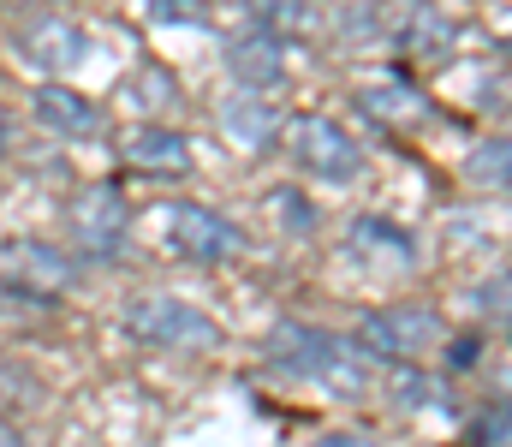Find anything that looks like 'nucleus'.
I'll use <instances>...</instances> for the list:
<instances>
[{
	"label": "nucleus",
	"mask_w": 512,
	"mask_h": 447,
	"mask_svg": "<svg viewBox=\"0 0 512 447\" xmlns=\"http://www.w3.org/2000/svg\"><path fill=\"white\" fill-rule=\"evenodd\" d=\"M268 358L280 370H292V376L328 382L334 394H358L364 388V352H358V340L328 334V328H310V322H274Z\"/></svg>",
	"instance_id": "nucleus-1"
},
{
	"label": "nucleus",
	"mask_w": 512,
	"mask_h": 447,
	"mask_svg": "<svg viewBox=\"0 0 512 447\" xmlns=\"http://www.w3.org/2000/svg\"><path fill=\"white\" fill-rule=\"evenodd\" d=\"M126 328H131V340H143V346H155V352H215V346H221V322L179 293L131 298Z\"/></svg>",
	"instance_id": "nucleus-2"
},
{
	"label": "nucleus",
	"mask_w": 512,
	"mask_h": 447,
	"mask_svg": "<svg viewBox=\"0 0 512 447\" xmlns=\"http://www.w3.org/2000/svg\"><path fill=\"white\" fill-rule=\"evenodd\" d=\"M66 233H72V245H78L84 263H108V257H120V245H126V233H131L126 191H120L114 179L84 185V191L66 203Z\"/></svg>",
	"instance_id": "nucleus-3"
},
{
	"label": "nucleus",
	"mask_w": 512,
	"mask_h": 447,
	"mask_svg": "<svg viewBox=\"0 0 512 447\" xmlns=\"http://www.w3.org/2000/svg\"><path fill=\"white\" fill-rule=\"evenodd\" d=\"M286 149H292V161H298L304 173H316V179H328V185L364 179V149H358V138H352L346 126L322 120V114H298L292 132H286Z\"/></svg>",
	"instance_id": "nucleus-4"
},
{
	"label": "nucleus",
	"mask_w": 512,
	"mask_h": 447,
	"mask_svg": "<svg viewBox=\"0 0 512 447\" xmlns=\"http://www.w3.org/2000/svg\"><path fill=\"white\" fill-rule=\"evenodd\" d=\"M161 221H167V245H173L185 263H197V269L233 263V257L245 251V233H239L221 209H203V203H167Z\"/></svg>",
	"instance_id": "nucleus-5"
},
{
	"label": "nucleus",
	"mask_w": 512,
	"mask_h": 447,
	"mask_svg": "<svg viewBox=\"0 0 512 447\" xmlns=\"http://www.w3.org/2000/svg\"><path fill=\"white\" fill-rule=\"evenodd\" d=\"M352 340H358L364 358L405 364V358H423V352L441 340V322H435V310H423V304H393V310H370Z\"/></svg>",
	"instance_id": "nucleus-6"
},
{
	"label": "nucleus",
	"mask_w": 512,
	"mask_h": 447,
	"mask_svg": "<svg viewBox=\"0 0 512 447\" xmlns=\"http://www.w3.org/2000/svg\"><path fill=\"white\" fill-rule=\"evenodd\" d=\"M0 275H6V293H24V298H60L72 287V257H60L54 245L42 239H6L0 251Z\"/></svg>",
	"instance_id": "nucleus-7"
},
{
	"label": "nucleus",
	"mask_w": 512,
	"mask_h": 447,
	"mask_svg": "<svg viewBox=\"0 0 512 447\" xmlns=\"http://www.w3.org/2000/svg\"><path fill=\"white\" fill-rule=\"evenodd\" d=\"M227 72L239 78V90H280L286 84V42L280 36H268V30H239V36H227Z\"/></svg>",
	"instance_id": "nucleus-8"
},
{
	"label": "nucleus",
	"mask_w": 512,
	"mask_h": 447,
	"mask_svg": "<svg viewBox=\"0 0 512 447\" xmlns=\"http://www.w3.org/2000/svg\"><path fill=\"white\" fill-rule=\"evenodd\" d=\"M120 155H126V167L149 173V179H191V144L173 126H155V120L131 126L120 138Z\"/></svg>",
	"instance_id": "nucleus-9"
},
{
	"label": "nucleus",
	"mask_w": 512,
	"mask_h": 447,
	"mask_svg": "<svg viewBox=\"0 0 512 447\" xmlns=\"http://www.w3.org/2000/svg\"><path fill=\"white\" fill-rule=\"evenodd\" d=\"M215 120H221L227 144L245 149V155H262V149H274V138H280V114H274V102L262 90H233Z\"/></svg>",
	"instance_id": "nucleus-10"
},
{
	"label": "nucleus",
	"mask_w": 512,
	"mask_h": 447,
	"mask_svg": "<svg viewBox=\"0 0 512 447\" xmlns=\"http://www.w3.org/2000/svg\"><path fill=\"white\" fill-rule=\"evenodd\" d=\"M30 108H36V120L54 132V138H102V108L90 102V96H78L72 84H36V96H30Z\"/></svg>",
	"instance_id": "nucleus-11"
},
{
	"label": "nucleus",
	"mask_w": 512,
	"mask_h": 447,
	"mask_svg": "<svg viewBox=\"0 0 512 447\" xmlns=\"http://www.w3.org/2000/svg\"><path fill=\"white\" fill-rule=\"evenodd\" d=\"M346 251L370 269H411L417 263V239L405 227H393L387 215H358L346 227Z\"/></svg>",
	"instance_id": "nucleus-12"
},
{
	"label": "nucleus",
	"mask_w": 512,
	"mask_h": 447,
	"mask_svg": "<svg viewBox=\"0 0 512 447\" xmlns=\"http://www.w3.org/2000/svg\"><path fill=\"white\" fill-rule=\"evenodd\" d=\"M18 48H24V60H36L42 72H72L84 54H90V42H84V30L72 24V18H36V24H24L18 30Z\"/></svg>",
	"instance_id": "nucleus-13"
},
{
	"label": "nucleus",
	"mask_w": 512,
	"mask_h": 447,
	"mask_svg": "<svg viewBox=\"0 0 512 447\" xmlns=\"http://www.w3.org/2000/svg\"><path fill=\"white\" fill-rule=\"evenodd\" d=\"M358 108L382 126H423L429 120V102L411 78H382V84H358Z\"/></svg>",
	"instance_id": "nucleus-14"
},
{
	"label": "nucleus",
	"mask_w": 512,
	"mask_h": 447,
	"mask_svg": "<svg viewBox=\"0 0 512 447\" xmlns=\"http://www.w3.org/2000/svg\"><path fill=\"white\" fill-rule=\"evenodd\" d=\"M393 400H399L405 412H453L447 382H441V376H429V370H417L411 358H405V364H399V376H393Z\"/></svg>",
	"instance_id": "nucleus-15"
},
{
	"label": "nucleus",
	"mask_w": 512,
	"mask_h": 447,
	"mask_svg": "<svg viewBox=\"0 0 512 447\" xmlns=\"http://www.w3.org/2000/svg\"><path fill=\"white\" fill-rule=\"evenodd\" d=\"M245 6H251L256 30H268V36H280V42L304 36V24H310V0H245Z\"/></svg>",
	"instance_id": "nucleus-16"
},
{
	"label": "nucleus",
	"mask_w": 512,
	"mask_h": 447,
	"mask_svg": "<svg viewBox=\"0 0 512 447\" xmlns=\"http://www.w3.org/2000/svg\"><path fill=\"white\" fill-rule=\"evenodd\" d=\"M268 215H280L274 227H280V233H298V239L316 227V209H310V197H298V191H268Z\"/></svg>",
	"instance_id": "nucleus-17"
},
{
	"label": "nucleus",
	"mask_w": 512,
	"mask_h": 447,
	"mask_svg": "<svg viewBox=\"0 0 512 447\" xmlns=\"http://www.w3.org/2000/svg\"><path fill=\"white\" fill-rule=\"evenodd\" d=\"M471 185H489V191H507V138H495V144H483L471 155Z\"/></svg>",
	"instance_id": "nucleus-18"
},
{
	"label": "nucleus",
	"mask_w": 512,
	"mask_h": 447,
	"mask_svg": "<svg viewBox=\"0 0 512 447\" xmlns=\"http://www.w3.org/2000/svg\"><path fill=\"white\" fill-rule=\"evenodd\" d=\"M155 24H209V6L203 0H149Z\"/></svg>",
	"instance_id": "nucleus-19"
},
{
	"label": "nucleus",
	"mask_w": 512,
	"mask_h": 447,
	"mask_svg": "<svg viewBox=\"0 0 512 447\" xmlns=\"http://www.w3.org/2000/svg\"><path fill=\"white\" fill-rule=\"evenodd\" d=\"M477 436H483V442H495V447H507V418H501V406H489V418L477 424Z\"/></svg>",
	"instance_id": "nucleus-20"
},
{
	"label": "nucleus",
	"mask_w": 512,
	"mask_h": 447,
	"mask_svg": "<svg viewBox=\"0 0 512 447\" xmlns=\"http://www.w3.org/2000/svg\"><path fill=\"white\" fill-rule=\"evenodd\" d=\"M483 310H495V316H507V275H495V281H489V287H483Z\"/></svg>",
	"instance_id": "nucleus-21"
},
{
	"label": "nucleus",
	"mask_w": 512,
	"mask_h": 447,
	"mask_svg": "<svg viewBox=\"0 0 512 447\" xmlns=\"http://www.w3.org/2000/svg\"><path fill=\"white\" fill-rule=\"evenodd\" d=\"M477 352H483V340H453V346H447V358H453L447 370H471V358H477Z\"/></svg>",
	"instance_id": "nucleus-22"
},
{
	"label": "nucleus",
	"mask_w": 512,
	"mask_h": 447,
	"mask_svg": "<svg viewBox=\"0 0 512 447\" xmlns=\"http://www.w3.org/2000/svg\"><path fill=\"white\" fill-rule=\"evenodd\" d=\"M310 447H376L370 436H352V430H334V436H322V442H310Z\"/></svg>",
	"instance_id": "nucleus-23"
},
{
	"label": "nucleus",
	"mask_w": 512,
	"mask_h": 447,
	"mask_svg": "<svg viewBox=\"0 0 512 447\" xmlns=\"http://www.w3.org/2000/svg\"><path fill=\"white\" fill-rule=\"evenodd\" d=\"M0 447H30V442H24V430H18L12 418H0Z\"/></svg>",
	"instance_id": "nucleus-24"
},
{
	"label": "nucleus",
	"mask_w": 512,
	"mask_h": 447,
	"mask_svg": "<svg viewBox=\"0 0 512 447\" xmlns=\"http://www.w3.org/2000/svg\"><path fill=\"white\" fill-rule=\"evenodd\" d=\"M6 149H12V114L0 108V155H6Z\"/></svg>",
	"instance_id": "nucleus-25"
}]
</instances>
